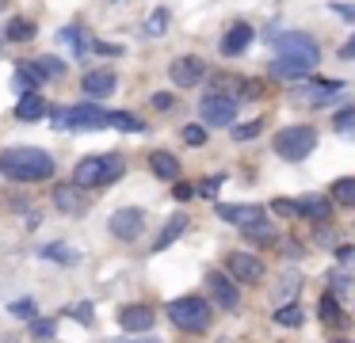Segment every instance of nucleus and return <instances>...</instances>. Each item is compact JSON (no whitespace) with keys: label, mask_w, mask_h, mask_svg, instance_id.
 Instances as JSON below:
<instances>
[{"label":"nucleus","mask_w":355,"mask_h":343,"mask_svg":"<svg viewBox=\"0 0 355 343\" xmlns=\"http://www.w3.org/2000/svg\"><path fill=\"white\" fill-rule=\"evenodd\" d=\"M0 172L12 183H42L54 175V157L35 145H12L0 152Z\"/></svg>","instance_id":"f257e3e1"},{"label":"nucleus","mask_w":355,"mask_h":343,"mask_svg":"<svg viewBox=\"0 0 355 343\" xmlns=\"http://www.w3.org/2000/svg\"><path fill=\"white\" fill-rule=\"evenodd\" d=\"M123 175H126V160L119 157V152H100V157L80 160L77 172H73V179H77L85 191H92V187H111V183L123 179Z\"/></svg>","instance_id":"f03ea898"},{"label":"nucleus","mask_w":355,"mask_h":343,"mask_svg":"<svg viewBox=\"0 0 355 343\" xmlns=\"http://www.w3.org/2000/svg\"><path fill=\"white\" fill-rule=\"evenodd\" d=\"M275 58L313 73L317 61H321V46H317V38L309 30H283V35H275Z\"/></svg>","instance_id":"7ed1b4c3"},{"label":"nucleus","mask_w":355,"mask_h":343,"mask_svg":"<svg viewBox=\"0 0 355 343\" xmlns=\"http://www.w3.org/2000/svg\"><path fill=\"white\" fill-rule=\"evenodd\" d=\"M344 88L347 84L336 80V76H302V80L291 84L286 96H291V103H298V107H324L329 99H336Z\"/></svg>","instance_id":"20e7f679"},{"label":"nucleus","mask_w":355,"mask_h":343,"mask_svg":"<svg viewBox=\"0 0 355 343\" xmlns=\"http://www.w3.org/2000/svg\"><path fill=\"white\" fill-rule=\"evenodd\" d=\"M210 301L207 297H195V294H187V297H176V301H168V320L180 328V332H191V335H199V332H207L210 328Z\"/></svg>","instance_id":"39448f33"},{"label":"nucleus","mask_w":355,"mask_h":343,"mask_svg":"<svg viewBox=\"0 0 355 343\" xmlns=\"http://www.w3.org/2000/svg\"><path fill=\"white\" fill-rule=\"evenodd\" d=\"M271 149H275V157L298 164V160H306L309 152L317 149V130L313 126H286V130H279V134H275Z\"/></svg>","instance_id":"423d86ee"},{"label":"nucleus","mask_w":355,"mask_h":343,"mask_svg":"<svg viewBox=\"0 0 355 343\" xmlns=\"http://www.w3.org/2000/svg\"><path fill=\"white\" fill-rule=\"evenodd\" d=\"M54 126L58 130H103L107 126V111H103L100 103H77V107H62V111H54Z\"/></svg>","instance_id":"0eeeda50"},{"label":"nucleus","mask_w":355,"mask_h":343,"mask_svg":"<svg viewBox=\"0 0 355 343\" xmlns=\"http://www.w3.org/2000/svg\"><path fill=\"white\" fill-rule=\"evenodd\" d=\"M199 118L202 126H233L237 122V99L222 96V91H207V96L199 99Z\"/></svg>","instance_id":"6e6552de"},{"label":"nucleus","mask_w":355,"mask_h":343,"mask_svg":"<svg viewBox=\"0 0 355 343\" xmlns=\"http://www.w3.org/2000/svg\"><path fill=\"white\" fill-rule=\"evenodd\" d=\"M168 80L176 84V88H199V84L207 80V61L195 58V53H184V58H176L168 65Z\"/></svg>","instance_id":"1a4fd4ad"},{"label":"nucleus","mask_w":355,"mask_h":343,"mask_svg":"<svg viewBox=\"0 0 355 343\" xmlns=\"http://www.w3.org/2000/svg\"><path fill=\"white\" fill-rule=\"evenodd\" d=\"M107 229H111L115 240H138L141 229H146V210H138V206H123V210L111 213Z\"/></svg>","instance_id":"9d476101"},{"label":"nucleus","mask_w":355,"mask_h":343,"mask_svg":"<svg viewBox=\"0 0 355 343\" xmlns=\"http://www.w3.org/2000/svg\"><path fill=\"white\" fill-rule=\"evenodd\" d=\"M214 210H218L222 221H230V225H237V229H248V225L268 221V210H263V206H252V202H218Z\"/></svg>","instance_id":"9b49d317"},{"label":"nucleus","mask_w":355,"mask_h":343,"mask_svg":"<svg viewBox=\"0 0 355 343\" xmlns=\"http://www.w3.org/2000/svg\"><path fill=\"white\" fill-rule=\"evenodd\" d=\"M225 271L233 274V282H245V286H256V282L263 279V263H260V256H252V252H230Z\"/></svg>","instance_id":"f8f14e48"},{"label":"nucleus","mask_w":355,"mask_h":343,"mask_svg":"<svg viewBox=\"0 0 355 343\" xmlns=\"http://www.w3.org/2000/svg\"><path fill=\"white\" fill-rule=\"evenodd\" d=\"M207 294L218 301V309H237L241 305L237 282H233L230 271H207Z\"/></svg>","instance_id":"ddd939ff"},{"label":"nucleus","mask_w":355,"mask_h":343,"mask_svg":"<svg viewBox=\"0 0 355 343\" xmlns=\"http://www.w3.org/2000/svg\"><path fill=\"white\" fill-rule=\"evenodd\" d=\"M80 88H85V96L88 99H107L111 91L119 88V76H115V69H92V73H85V80H80Z\"/></svg>","instance_id":"4468645a"},{"label":"nucleus","mask_w":355,"mask_h":343,"mask_svg":"<svg viewBox=\"0 0 355 343\" xmlns=\"http://www.w3.org/2000/svg\"><path fill=\"white\" fill-rule=\"evenodd\" d=\"M252 38H256L252 23H233V27L222 35V58H241V53L252 46Z\"/></svg>","instance_id":"2eb2a0df"},{"label":"nucleus","mask_w":355,"mask_h":343,"mask_svg":"<svg viewBox=\"0 0 355 343\" xmlns=\"http://www.w3.org/2000/svg\"><path fill=\"white\" fill-rule=\"evenodd\" d=\"M54 206H58L62 213H73V218H77V213H85V206H88L85 187H80L77 179H73V183H62V187H54Z\"/></svg>","instance_id":"dca6fc26"},{"label":"nucleus","mask_w":355,"mask_h":343,"mask_svg":"<svg viewBox=\"0 0 355 343\" xmlns=\"http://www.w3.org/2000/svg\"><path fill=\"white\" fill-rule=\"evenodd\" d=\"M119 324H123L126 332H149V328H153V309H149V305H123V309H119Z\"/></svg>","instance_id":"f3484780"},{"label":"nucleus","mask_w":355,"mask_h":343,"mask_svg":"<svg viewBox=\"0 0 355 343\" xmlns=\"http://www.w3.org/2000/svg\"><path fill=\"white\" fill-rule=\"evenodd\" d=\"M298 218H309V221H329L332 218V198L329 195H302L298 198Z\"/></svg>","instance_id":"a211bd4d"},{"label":"nucleus","mask_w":355,"mask_h":343,"mask_svg":"<svg viewBox=\"0 0 355 343\" xmlns=\"http://www.w3.org/2000/svg\"><path fill=\"white\" fill-rule=\"evenodd\" d=\"M149 172H153L157 179H168V183H176V179H180V160L172 157V152L157 149V152H149Z\"/></svg>","instance_id":"6ab92c4d"},{"label":"nucleus","mask_w":355,"mask_h":343,"mask_svg":"<svg viewBox=\"0 0 355 343\" xmlns=\"http://www.w3.org/2000/svg\"><path fill=\"white\" fill-rule=\"evenodd\" d=\"M317 317H321L324 328H344L347 324V313L340 309V297L336 294H324L321 301H317Z\"/></svg>","instance_id":"aec40b11"},{"label":"nucleus","mask_w":355,"mask_h":343,"mask_svg":"<svg viewBox=\"0 0 355 343\" xmlns=\"http://www.w3.org/2000/svg\"><path fill=\"white\" fill-rule=\"evenodd\" d=\"M46 111H50V103L39 96V91H27L24 99H19V107H16V118L19 122H39V118H46Z\"/></svg>","instance_id":"412c9836"},{"label":"nucleus","mask_w":355,"mask_h":343,"mask_svg":"<svg viewBox=\"0 0 355 343\" xmlns=\"http://www.w3.org/2000/svg\"><path fill=\"white\" fill-rule=\"evenodd\" d=\"M187 233V213H172L168 221H164V229H161V236L153 240V252H164L168 244H176L180 236Z\"/></svg>","instance_id":"4be33fe9"},{"label":"nucleus","mask_w":355,"mask_h":343,"mask_svg":"<svg viewBox=\"0 0 355 343\" xmlns=\"http://www.w3.org/2000/svg\"><path fill=\"white\" fill-rule=\"evenodd\" d=\"M35 35H39V27H35L27 15H12V19L4 23V38H8V42H31Z\"/></svg>","instance_id":"5701e85b"},{"label":"nucleus","mask_w":355,"mask_h":343,"mask_svg":"<svg viewBox=\"0 0 355 343\" xmlns=\"http://www.w3.org/2000/svg\"><path fill=\"white\" fill-rule=\"evenodd\" d=\"M58 42L69 46V50L77 53V58H85V53L92 50V38H88L80 27H62V30H58Z\"/></svg>","instance_id":"b1692460"},{"label":"nucleus","mask_w":355,"mask_h":343,"mask_svg":"<svg viewBox=\"0 0 355 343\" xmlns=\"http://www.w3.org/2000/svg\"><path fill=\"white\" fill-rule=\"evenodd\" d=\"M245 240L256 244V248H275V244H279V233L268 225V221H260V225H248V229H245Z\"/></svg>","instance_id":"393cba45"},{"label":"nucleus","mask_w":355,"mask_h":343,"mask_svg":"<svg viewBox=\"0 0 355 343\" xmlns=\"http://www.w3.org/2000/svg\"><path fill=\"white\" fill-rule=\"evenodd\" d=\"M329 198H332L336 206H352V210H355V175H344V179L332 183Z\"/></svg>","instance_id":"a878e982"},{"label":"nucleus","mask_w":355,"mask_h":343,"mask_svg":"<svg viewBox=\"0 0 355 343\" xmlns=\"http://www.w3.org/2000/svg\"><path fill=\"white\" fill-rule=\"evenodd\" d=\"M107 126L123 130V134H141V130H146V122L134 118L130 111H107Z\"/></svg>","instance_id":"bb28decb"},{"label":"nucleus","mask_w":355,"mask_h":343,"mask_svg":"<svg viewBox=\"0 0 355 343\" xmlns=\"http://www.w3.org/2000/svg\"><path fill=\"white\" fill-rule=\"evenodd\" d=\"M332 130L340 137H347V141H355V107H344V111L332 114Z\"/></svg>","instance_id":"cd10ccee"},{"label":"nucleus","mask_w":355,"mask_h":343,"mask_svg":"<svg viewBox=\"0 0 355 343\" xmlns=\"http://www.w3.org/2000/svg\"><path fill=\"white\" fill-rule=\"evenodd\" d=\"M302 320H306V313L298 309V301H286L275 309V324H283V328H298Z\"/></svg>","instance_id":"c85d7f7f"},{"label":"nucleus","mask_w":355,"mask_h":343,"mask_svg":"<svg viewBox=\"0 0 355 343\" xmlns=\"http://www.w3.org/2000/svg\"><path fill=\"white\" fill-rule=\"evenodd\" d=\"M12 84H16V88H19V91H24V96H27V91H39V84H42V76H39V73H35V69H31V65H19V69H16V76H12Z\"/></svg>","instance_id":"c756f323"},{"label":"nucleus","mask_w":355,"mask_h":343,"mask_svg":"<svg viewBox=\"0 0 355 343\" xmlns=\"http://www.w3.org/2000/svg\"><path fill=\"white\" fill-rule=\"evenodd\" d=\"M298 286H302V274H298V271H286L283 282H279V290H275V297H279V301H294Z\"/></svg>","instance_id":"7c9ffc66"},{"label":"nucleus","mask_w":355,"mask_h":343,"mask_svg":"<svg viewBox=\"0 0 355 343\" xmlns=\"http://www.w3.org/2000/svg\"><path fill=\"white\" fill-rule=\"evenodd\" d=\"M31 69L42 76V80H46V76H65V61L62 58H39Z\"/></svg>","instance_id":"2f4dec72"},{"label":"nucleus","mask_w":355,"mask_h":343,"mask_svg":"<svg viewBox=\"0 0 355 343\" xmlns=\"http://www.w3.org/2000/svg\"><path fill=\"white\" fill-rule=\"evenodd\" d=\"M42 259H58V263H77V252L65 248V244H46V248H39Z\"/></svg>","instance_id":"473e14b6"},{"label":"nucleus","mask_w":355,"mask_h":343,"mask_svg":"<svg viewBox=\"0 0 355 343\" xmlns=\"http://www.w3.org/2000/svg\"><path fill=\"white\" fill-rule=\"evenodd\" d=\"M164 30H168V8H157L153 15L146 19V35H153V38H161Z\"/></svg>","instance_id":"72a5a7b5"},{"label":"nucleus","mask_w":355,"mask_h":343,"mask_svg":"<svg viewBox=\"0 0 355 343\" xmlns=\"http://www.w3.org/2000/svg\"><path fill=\"white\" fill-rule=\"evenodd\" d=\"M329 286H332V294H336V297H344V294H347V290H352V286H355V282H352V274H347V271H344V267H336V271H332V274H329Z\"/></svg>","instance_id":"f704fd0d"},{"label":"nucleus","mask_w":355,"mask_h":343,"mask_svg":"<svg viewBox=\"0 0 355 343\" xmlns=\"http://www.w3.org/2000/svg\"><path fill=\"white\" fill-rule=\"evenodd\" d=\"M271 213H279V218H298V198H286V195L271 198Z\"/></svg>","instance_id":"c9c22d12"},{"label":"nucleus","mask_w":355,"mask_h":343,"mask_svg":"<svg viewBox=\"0 0 355 343\" xmlns=\"http://www.w3.org/2000/svg\"><path fill=\"white\" fill-rule=\"evenodd\" d=\"M8 313H12V317L31 320V317H39V305H35V297H19V301H12V305H8Z\"/></svg>","instance_id":"e433bc0d"},{"label":"nucleus","mask_w":355,"mask_h":343,"mask_svg":"<svg viewBox=\"0 0 355 343\" xmlns=\"http://www.w3.org/2000/svg\"><path fill=\"white\" fill-rule=\"evenodd\" d=\"M54 320H46V317H31V335L35 340H54Z\"/></svg>","instance_id":"4c0bfd02"},{"label":"nucleus","mask_w":355,"mask_h":343,"mask_svg":"<svg viewBox=\"0 0 355 343\" xmlns=\"http://www.w3.org/2000/svg\"><path fill=\"white\" fill-rule=\"evenodd\" d=\"M184 141L191 145V149L207 145V126H202V122H191V126H184Z\"/></svg>","instance_id":"58836bf2"},{"label":"nucleus","mask_w":355,"mask_h":343,"mask_svg":"<svg viewBox=\"0 0 355 343\" xmlns=\"http://www.w3.org/2000/svg\"><path fill=\"white\" fill-rule=\"evenodd\" d=\"M230 130H233V141H248V137H256L263 130V122L256 118V122H245V126H237V122H233Z\"/></svg>","instance_id":"ea45409f"},{"label":"nucleus","mask_w":355,"mask_h":343,"mask_svg":"<svg viewBox=\"0 0 355 343\" xmlns=\"http://www.w3.org/2000/svg\"><path fill=\"white\" fill-rule=\"evenodd\" d=\"M92 53H103V58H119V53H126L119 42H100V38H92Z\"/></svg>","instance_id":"a19ab883"},{"label":"nucleus","mask_w":355,"mask_h":343,"mask_svg":"<svg viewBox=\"0 0 355 343\" xmlns=\"http://www.w3.org/2000/svg\"><path fill=\"white\" fill-rule=\"evenodd\" d=\"M222 183H225V175H222V172H218V175H210L207 183H199V195L214 198V195H218V187H222Z\"/></svg>","instance_id":"79ce46f5"},{"label":"nucleus","mask_w":355,"mask_h":343,"mask_svg":"<svg viewBox=\"0 0 355 343\" xmlns=\"http://www.w3.org/2000/svg\"><path fill=\"white\" fill-rule=\"evenodd\" d=\"M332 252H336V263H340V267L355 263V244H336Z\"/></svg>","instance_id":"37998d69"},{"label":"nucleus","mask_w":355,"mask_h":343,"mask_svg":"<svg viewBox=\"0 0 355 343\" xmlns=\"http://www.w3.org/2000/svg\"><path fill=\"white\" fill-rule=\"evenodd\" d=\"M332 12H336L340 15V19H347V23H355V4H340V0H332Z\"/></svg>","instance_id":"c03bdc74"},{"label":"nucleus","mask_w":355,"mask_h":343,"mask_svg":"<svg viewBox=\"0 0 355 343\" xmlns=\"http://www.w3.org/2000/svg\"><path fill=\"white\" fill-rule=\"evenodd\" d=\"M153 107H157V111H172V107H176V99H172L168 91H157V96H153Z\"/></svg>","instance_id":"a18cd8bd"},{"label":"nucleus","mask_w":355,"mask_h":343,"mask_svg":"<svg viewBox=\"0 0 355 343\" xmlns=\"http://www.w3.org/2000/svg\"><path fill=\"white\" fill-rule=\"evenodd\" d=\"M317 244H321V248H336V233H332V229H321V233H317Z\"/></svg>","instance_id":"49530a36"},{"label":"nucleus","mask_w":355,"mask_h":343,"mask_svg":"<svg viewBox=\"0 0 355 343\" xmlns=\"http://www.w3.org/2000/svg\"><path fill=\"white\" fill-rule=\"evenodd\" d=\"M336 58H340V61H355V35L347 38L344 46H340V53H336Z\"/></svg>","instance_id":"de8ad7c7"},{"label":"nucleus","mask_w":355,"mask_h":343,"mask_svg":"<svg viewBox=\"0 0 355 343\" xmlns=\"http://www.w3.org/2000/svg\"><path fill=\"white\" fill-rule=\"evenodd\" d=\"M191 195H195V187H191V183H176V198H180V202H187Z\"/></svg>","instance_id":"09e8293b"},{"label":"nucleus","mask_w":355,"mask_h":343,"mask_svg":"<svg viewBox=\"0 0 355 343\" xmlns=\"http://www.w3.org/2000/svg\"><path fill=\"white\" fill-rule=\"evenodd\" d=\"M73 317H80V320H88V317H92V305H77V309H73Z\"/></svg>","instance_id":"8fccbe9b"},{"label":"nucleus","mask_w":355,"mask_h":343,"mask_svg":"<svg viewBox=\"0 0 355 343\" xmlns=\"http://www.w3.org/2000/svg\"><path fill=\"white\" fill-rule=\"evenodd\" d=\"M134 343H161V340H134Z\"/></svg>","instance_id":"3c124183"},{"label":"nucleus","mask_w":355,"mask_h":343,"mask_svg":"<svg viewBox=\"0 0 355 343\" xmlns=\"http://www.w3.org/2000/svg\"><path fill=\"white\" fill-rule=\"evenodd\" d=\"M0 42H4V27H0Z\"/></svg>","instance_id":"603ef678"},{"label":"nucleus","mask_w":355,"mask_h":343,"mask_svg":"<svg viewBox=\"0 0 355 343\" xmlns=\"http://www.w3.org/2000/svg\"><path fill=\"white\" fill-rule=\"evenodd\" d=\"M4 4H8V0H0V8H4Z\"/></svg>","instance_id":"864d4df0"}]
</instances>
